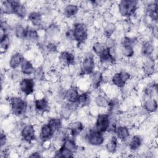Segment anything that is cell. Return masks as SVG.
Returning a JSON list of instances; mask_svg holds the SVG:
<instances>
[{
  "instance_id": "6da1fadb",
  "label": "cell",
  "mask_w": 158,
  "mask_h": 158,
  "mask_svg": "<svg viewBox=\"0 0 158 158\" xmlns=\"http://www.w3.org/2000/svg\"><path fill=\"white\" fill-rule=\"evenodd\" d=\"M71 30L72 40L75 41L77 45L85 42L88 36L87 25L83 22H76L73 25Z\"/></svg>"
},
{
  "instance_id": "7a4b0ae2",
  "label": "cell",
  "mask_w": 158,
  "mask_h": 158,
  "mask_svg": "<svg viewBox=\"0 0 158 158\" xmlns=\"http://www.w3.org/2000/svg\"><path fill=\"white\" fill-rule=\"evenodd\" d=\"M81 133L83 139L93 146H99L105 141L104 133L97 131L93 128L86 130H83Z\"/></svg>"
},
{
  "instance_id": "3957f363",
  "label": "cell",
  "mask_w": 158,
  "mask_h": 158,
  "mask_svg": "<svg viewBox=\"0 0 158 158\" xmlns=\"http://www.w3.org/2000/svg\"><path fill=\"white\" fill-rule=\"evenodd\" d=\"M117 6L120 15L130 17L135 14L138 7V2L135 0H122L118 2Z\"/></svg>"
},
{
  "instance_id": "277c9868",
  "label": "cell",
  "mask_w": 158,
  "mask_h": 158,
  "mask_svg": "<svg viewBox=\"0 0 158 158\" xmlns=\"http://www.w3.org/2000/svg\"><path fill=\"white\" fill-rule=\"evenodd\" d=\"M9 104L12 113L16 116H21L25 114L28 107L27 102L19 96L10 97Z\"/></svg>"
},
{
  "instance_id": "5b68a950",
  "label": "cell",
  "mask_w": 158,
  "mask_h": 158,
  "mask_svg": "<svg viewBox=\"0 0 158 158\" xmlns=\"http://www.w3.org/2000/svg\"><path fill=\"white\" fill-rule=\"evenodd\" d=\"M94 56L93 54L88 53L85 56L80 62L79 75L81 76L91 75L94 72Z\"/></svg>"
},
{
  "instance_id": "8992f818",
  "label": "cell",
  "mask_w": 158,
  "mask_h": 158,
  "mask_svg": "<svg viewBox=\"0 0 158 158\" xmlns=\"http://www.w3.org/2000/svg\"><path fill=\"white\" fill-rule=\"evenodd\" d=\"M136 38L125 36L123 38L120 44V51L122 54L127 58H131L135 54L134 44L136 42Z\"/></svg>"
},
{
  "instance_id": "52a82bcc",
  "label": "cell",
  "mask_w": 158,
  "mask_h": 158,
  "mask_svg": "<svg viewBox=\"0 0 158 158\" xmlns=\"http://www.w3.org/2000/svg\"><path fill=\"white\" fill-rule=\"evenodd\" d=\"M110 124V118L109 113L99 114L97 116L93 128L102 133H104L106 132H108Z\"/></svg>"
},
{
  "instance_id": "ba28073f",
  "label": "cell",
  "mask_w": 158,
  "mask_h": 158,
  "mask_svg": "<svg viewBox=\"0 0 158 158\" xmlns=\"http://www.w3.org/2000/svg\"><path fill=\"white\" fill-rule=\"evenodd\" d=\"M130 77L131 75L128 72L122 70L115 73L112 75L111 78V81L112 84L116 87L122 88L125 86L127 81L130 79Z\"/></svg>"
},
{
  "instance_id": "9c48e42d",
  "label": "cell",
  "mask_w": 158,
  "mask_h": 158,
  "mask_svg": "<svg viewBox=\"0 0 158 158\" xmlns=\"http://www.w3.org/2000/svg\"><path fill=\"white\" fill-rule=\"evenodd\" d=\"M35 79L32 78H23L19 83V89L25 96H29L33 93L35 91Z\"/></svg>"
},
{
  "instance_id": "30bf717a",
  "label": "cell",
  "mask_w": 158,
  "mask_h": 158,
  "mask_svg": "<svg viewBox=\"0 0 158 158\" xmlns=\"http://www.w3.org/2000/svg\"><path fill=\"white\" fill-rule=\"evenodd\" d=\"M20 136L22 140L27 143H31L35 139V129L31 124L24 125L20 131Z\"/></svg>"
},
{
  "instance_id": "8fae6325",
  "label": "cell",
  "mask_w": 158,
  "mask_h": 158,
  "mask_svg": "<svg viewBox=\"0 0 158 158\" xmlns=\"http://www.w3.org/2000/svg\"><path fill=\"white\" fill-rule=\"evenodd\" d=\"M80 93L77 88L72 86L64 91V98L67 100L68 103L77 106V102L79 99Z\"/></svg>"
},
{
  "instance_id": "7c38bea8",
  "label": "cell",
  "mask_w": 158,
  "mask_h": 158,
  "mask_svg": "<svg viewBox=\"0 0 158 158\" xmlns=\"http://www.w3.org/2000/svg\"><path fill=\"white\" fill-rule=\"evenodd\" d=\"M144 74L147 77H151L156 71V61L152 56L146 57L142 66Z\"/></svg>"
},
{
  "instance_id": "4fadbf2b",
  "label": "cell",
  "mask_w": 158,
  "mask_h": 158,
  "mask_svg": "<svg viewBox=\"0 0 158 158\" xmlns=\"http://www.w3.org/2000/svg\"><path fill=\"white\" fill-rule=\"evenodd\" d=\"M55 133L56 132L51 127V126L46 123L41 127L39 137L43 142H46L51 139L54 135Z\"/></svg>"
},
{
  "instance_id": "5bb4252c",
  "label": "cell",
  "mask_w": 158,
  "mask_h": 158,
  "mask_svg": "<svg viewBox=\"0 0 158 158\" xmlns=\"http://www.w3.org/2000/svg\"><path fill=\"white\" fill-rule=\"evenodd\" d=\"M59 59L62 64L68 67L72 66L75 63V54L68 51H62L59 56Z\"/></svg>"
},
{
  "instance_id": "9a60e30c",
  "label": "cell",
  "mask_w": 158,
  "mask_h": 158,
  "mask_svg": "<svg viewBox=\"0 0 158 158\" xmlns=\"http://www.w3.org/2000/svg\"><path fill=\"white\" fill-rule=\"evenodd\" d=\"M157 1L149 3L145 9L146 14L148 17L156 23L157 22Z\"/></svg>"
},
{
  "instance_id": "2e32d148",
  "label": "cell",
  "mask_w": 158,
  "mask_h": 158,
  "mask_svg": "<svg viewBox=\"0 0 158 158\" xmlns=\"http://www.w3.org/2000/svg\"><path fill=\"white\" fill-rule=\"evenodd\" d=\"M13 4L14 14L19 18L23 19L27 15V10L26 6L19 1L12 0Z\"/></svg>"
},
{
  "instance_id": "e0dca14e",
  "label": "cell",
  "mask_w": 158,
  "mask_h": 158,
  "mask_svg": "<svg viewBox=\"0 0 158 158\" xmlns=\"http://www.w3.org/2000/svg\"><path fill=\"white\" fill-rule=\"evenodd\" d=\"M114 133H115V136L118 140H120L123 142L127 141L130 135L129 129L125 125L117 126Z\"/></svg>"
},
{
  "instance_id": "ac0fdd59",
  "label": "cell",
  "mask_w": 158,
  "mask_h": 158,
  "mask_svg": "<svg viewBox=\"0 0 158 158\" xmlns=\"http://www.w3.org/2000/svg\"><path fill=\"white\" fill-rule=\"evenodd\" d=\"M34 108L38 112L40 113L48 111L49 109V103L48 99L45 97L36 99L34 101Z\"/></svg>"
},
{
  "instance_id": "d6986e66",
  "label": "cell",
  "mask_w": 158,
  "mask_h": 158,
  "mask_svg": "<svg viewBox=\"0 0 158 158\" xmlns=\"http://www.w3.org/2000/svg\"><path fill=\"white\" fill-rule=\"evenodd\" d=\"M155 49L154 43L150 40L144 41L141 46V54L144 57L152 56Z\"/></svg>"
},
{
  "instance_id": "ffe728a7",
  "label": "cell",
  "mask_w": 158,
  "mask_h": 158,
  "mask_svg": "<svg viewBox=\"0 0 158 158\" xmlns=\"http://www.w3.org/2000/svg\"><path fill=\"white\" fill-rule=\"evenodd\" d=\"M24 59L25 58L21 52H16L10 56L9 61V65L11 69H16L19 67H20Z\"/></svg>"
},
{
  "instance_id": "44dd1931",
  "label": "cell",
  "mask_w": 158,
  "mask_h": 158,
  "mask_svg": "<svg viewBox=\"0 0 158 158\" xmlns=\"http://www.w3.org/2000/svg\"><path fill=\"white\" fill-rule=\"evenodd\" d=\"M84 130V125L80 121H75L71 123L69 127V133L72 137L75 138L81 133Z\"/></svg>"
},
{
  "instance_id": "7402d4cb",
  "label": "cell",
  "mask_w": 158,
  "mask_h": 158,
  "mask_svg": "<svg viewBox=\"0 0 158 158\" xmlns=\"http://www.w3.org/2000/svg\"><path fill=\"white\" fill-rule=\"evenodd\" d=\"M28 20L35 27H40L43 24V15L38 11H32L28 14Z\"/></svg>"
},
{
  "instance_id": "603a6c76",
  "label": "cell",
  "mask_w": 158,
  "mask_h": 158,
  "mask_svg": "<svg viewBox=\"0 0 158 158\" xmlns=\"http://www.w3.org/2000/svg\"><path fill=\"white\" fill-rule=\"evenodd\" d=\"M143 107L148 113L155 112L157 109V102L154 98H147L143 102Z\"/></svg>"
},
{
  "instance_id": "cb8c5ba5",
  "label": "cell",
  "mask_w": 158,
  "mask_h": 158,
  "mask_svg": "<svg viewBox=\"0 0 158 158\" xmlns=\"http://www.w3.org/2000/svg\"><path fill=\"white\" fill-rule=\"evenodd\" d=\"M10 44V39L9 32L1 29V52H6L9 48Z\"/></svg>"
},
{
  "instance_id": "d4e9b609",
  "label": "cell",
  "mask_w": 158,
  "mask_h": 158,
  "mask_svg": "<svg viewBox=\"0 0 158 158\" xmlns=\"http://www.w3.org/2000/svg\"><path fill=\"white\" fill-rule=\"evenodd\" d=\"M35 68L33 64L27 59H24L20 65V73L25 75H30L33 73Z\"/></svg>"
},
{
  "instance_id": "484cf974",
  "label": "cell",
  "mask_w": 158,
  "mask_h": 158,
  "mask_svg": "<svg viewBox=\"0 0 158 158\" xmlns=\"http://www.w3.org/2000/svg\"><path fill=\"white\" fill-rule=\"evenodd\" d=\"M79 11V7L75 4H68L64 8V15L67 18L75 16Z\"/></svg>"
},
{
  "instance_id": "4316f807",
  "label": "cell",
  "mask_w": 158,
  "mask_h": 158,
  "mask_svg": "<svg viewBox=\"0 0 158 158\" xmlns=\"http://www.w3.org/2000/svg\"><path fill=\"white\" fill-rule=\"evenodd\" d=\"M102 81L103 75L100 71H95L91 74V83L93 88H98Z\"/></svg>"
},
{
  "instance_id": "83f0119b",
  "label": "cell",
  "mask_w": 158,
  "mask_h": 158,
  "mask_svg": "<svg viewBox=\"0 0 158 158\" xmlns=\"http://www.w3.org/2000/svg\"><path fill=\"white\" fill-rule=\"evenodd\" d=\"M39 34L37 30L33 28L27 27V31L25 40L31 43H37L39 40Z\"/></svg>"
},
{
  "instance_id": "f1b7e54d",
  "label": "cell",
  "mask_w": 158,
  "mask_h": 158,
  "mask_svg": "<svg viewBox=\"0 0 158 158\" xmlns=\"http://www.w3.org/2000/svg\"><path fill=\"white\" fill-rule=\"evenodd\" d=\"M142 144V138L139 135H134L128 143V148L131 151H136Z\"/></svg>"
},
{
  "instance_id": "f546056e",
  "label": "cell",
  "mask_w": 158,
  "mask_h": 158,
  "mask_svg": "<svg viewBox=\"0 0 158 158\" xmlns=\"http://www.w3.org/2000/svg\"><path fill=\"white\" fill-rule=\"evenodd\" d=\"M1 14H14L13 4L12 0H7L1 2Z\"/></svg>"
},
{
  "instance_id": "4dcf8cb0",
  "label": "cell",
  "mask_w": 158,
  "mask_h": 158,
  "mask_svg": "<svg viewBox=\"0 0 158 158\" xmlns=\"http://www.w3.org/2000/svg\"><path fill=\"white\" fill-rule=\"evenodd\" d=\"M118 148V139L115 136H113L106 144V149L110 154L115 153Z\"/></svg>"
},
{
  "instance_id": "1f68e13d",
  "label": "cell",
  "mask_w": 158,
  "mask_h": 158,
  "mask_svg": "<svg viewBox=\"0 0 158 158\" xmlns=\"http://www.w3.org/2000/svg\"><path fill=\"white\" fill-rule=\"evenodd\" d=\"M91 102V96L89 92L86 91L80 94L79 99L77 102V106L85 107L89 104Z\"/></svg>"
},
{
  "instance_id": "d6a6232c",
  "label": "cell",
  "mask_w": 158,
  "mask_h": 158,
  "mask_svg": "<svg viewBox=\"0 0 158 158\" xmlns=\"http://www.w3.org/2000/svg\"><path fill=\"white\" fill-rule=\"evenodd\" d=\"M62 146H63L65 148L68 149L69 150L71 151L74 154L76 153V152L78 150L77 145L73 138H65L63 139V143H62Z\"/></svg>"
},
{
  "instance_id": "836d02e7",
  "label": "cell",
  "mask_w": 158,
  "mask_h": 158,
  "mask_svg": "<svg viewBox=\"0 0 158 158\" xmlns=\"http://www.w3.org/2000/svg\"><path fill=\"white\" fill-rule=\"evenodd\" d=\"M73 156H74V153L73 152L65 148L62 145L60 147V148L56 151L54 154V157H56L69 158V157H73Z\"/></svg>"
},
{
  "instance_id": "e575fe53",
  "label": "cell",
  "mask_w": 158,
  "mask_h": 158,
  "mask_svg": "<svg viewBox=\"0 0 158 158\" xmlns=\"http://www.w3.org/2000/svg\"><path fill=\"white\" fill-rule=\"evenodd\" d=\"M157 85L154 81L149 83L146 87L144 88V93L147 98H153L155 93H157Z\"/></svg>"
},
{
  "instance_id": "d590c367",
  "label": "cell",
  "mask_w": 158,
  "mask_h": 158,
  "mask_svg": "<svg viewBox=\"0 0 158 158\" xmlns=\"http://www.w3.org/2000/svg\"><path fill=\"white\" fill-rule=\"evenodd\" d=\"M116 30V25L113 22H108L106 24L103 28V35L107 38H110L114 33Z\"/></svg>"
},
{
  "instance_id": "8d00e7d4",
  "label": "cell",
  "mask_w": 158,
  "mask_h": 158,
  "mask_svg": "<svg viewBox=\"0 0 158 158\" xmlns=\"http://www.w3.org/2000/svg\"><path fill=\"white\" fill-rule=\"evenodd\" d=\"M109 100L104 95L99 94L94 99V102L97 106L101 108H107Z\"/></svg>"
},
{
  "instance_id": "74e56055",
  "label": "cell",
  "mask_w": 158,
  "mask_h": 158,
  "mask_svg": "<svg viewBox=\"0 0 158 158\" xmlns=\"http://www.w3.org/2000/svg\"><path fill=\"white\" fill-rule=\"evenodd\" d=\"M48 123L51 126L55 132L59 131L62 128V120L58 117H52L49 118Z\"/></svg>"
},
{
  "instance_id": "f35d334b",
  "label": "cell",
  "mask_w": 158,
  "mask_h": 158,
  "mask_svg": "<svg viewBox=\"0 0 158 158\" xmlns=\"http://www.w3.org/2000/svg\"><path fill=\"white\" fill-rule=\"evenodd\" d=\"M27 31V27L22 25H17L14 28V34L17 38L21 40H25Z\"/></svg>"
},
{
  "instance_id": "ab89813d",
  "label": "cell",
  "mask_w": 158,
  "mask_h": 158,
  "mask_svg": "<svg viewBox=\"0 0 158 158\" xmlns=\"http://www.w3.org/2000/svg\"><path fill=\"white\" fill-rule=\"evenodd\" d=\"M34 79L37 81H42L45 77V72L44 69L41 66L35 68L33 72Z\"/></svg>"
},
{
  "instance_id": "60d3db41",
  "label": "cell",
  "mask_w": 158,
  "mask_h": 158,
  "mask_svg": "<svg viewBox=\"0 0 158 158\" xmlns=\"http://www.w3.org/2000/svg\"><path fill=\"white\" fill-rule=\"evenodd\" d=\"M106 46L104 43L96 42L92 46V50L93 52L99 57L101 54V53L103 52Z\"/></svg>"
},
{
  "instance_id": "b9f144b4",
  "label": "cell",
  "mask_w": 158,
  "mask_h": 158,
  "mask_svg": "<svg viewBox=\"0 0 158 158\" xmlns=\"http://www.w3.org/2000/svg\"><path fill=\"white\" fill-rule=\"evenodd\" d=\"M105 46L106 48H115V45H116V43L115 41L114 40V39L112 38L111 37L110 38H107L106 39L105 42L104 43Z\"/></svg>"
},
{
  "instance_id": "7bdbcfd3",
  "label": "cell",
  "mask_w": 158,
  "mask_h": 158,
  "mask_svg": "<svg viewBox=\"0 0 158 158\" xmlns=\"http://www.w3.org/2000/svg\"><path fill=\"white\" fill-rule=\"evenodd\" d=\"M46 49L50 52H54L57 51V46L55 43L49 42L46 46Z\"/></svg>"
},
{
  "instance_id": "ee69618b",
  "label": "cell",
  "mask_w": 158,
  "mask_h": 158,
  "mask_svg": "<svg viewBox=\"0 0 158 158\" xmlns=\"http://www.w3.org/2000/svg\"><path fill=\"white\" fill-rule=\"evenodd\" d=\"M0 141H1V148H2L4 147V146H5V144L7 143V136L6 135V134L3 132H1V137H0Z\"/></svg>"
},
{
  "instance_id": "f6af8a7d",
  "label": "cell",
  "mask_w": 158,
  "mask_h": 158,
  "mask_svg": "<svg viewBox=\"0 0 158 158\" xmlns=\"http://www.w3.org/2000/svg\"><path fill=\"white\" fill-rule=\"evenodd\" d=\"M41 154L38 151H35V152H32L30 155H29V157H41Z\"/></svg>"
}]
</instances>
